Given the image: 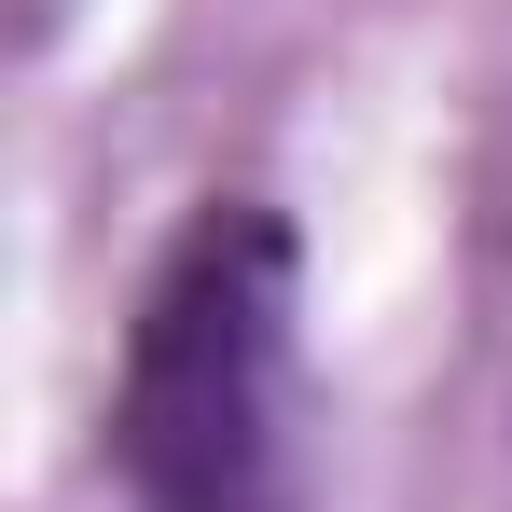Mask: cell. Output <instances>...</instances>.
<instances>
[{"instance_id": "cell-1", "label": "cell", "mask_w": 512, "mask_h": 512, "mask_svg": "<svg viewBox=\"0 0 512 512\" xmlns=\"http://www.w3.org/2000/svg\"><path fill=\"white\" fill-rule=\"evenodd\" d=\"M291 305H305V263L263 194H208L167 236L139 319H125V374H111L125 512H305Z\"/></svg>"}]
</instances>
